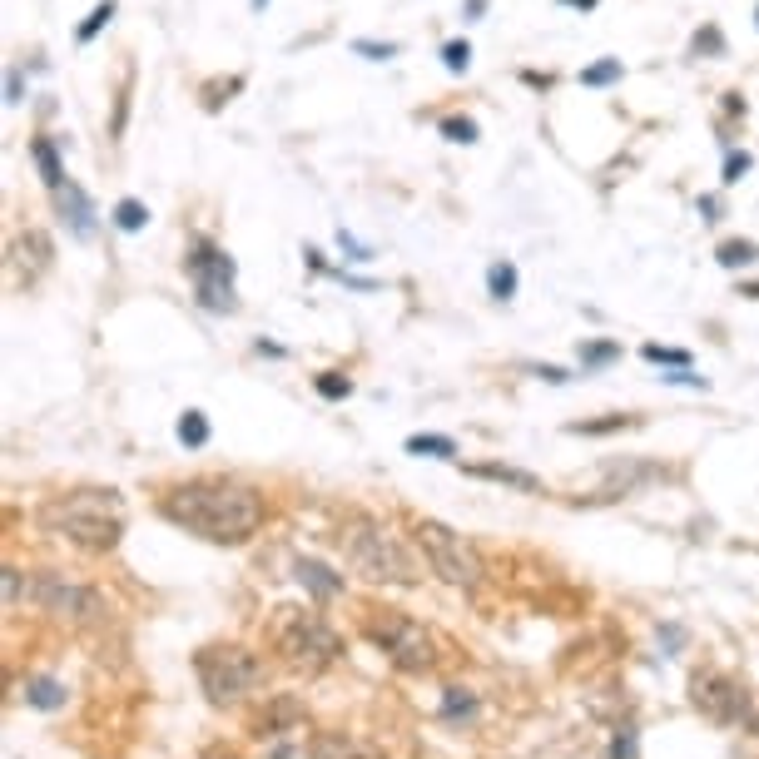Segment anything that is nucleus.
<instances>
[{
  "label": "nucleus",
  "instance_id": "30",
  "mask_svg": "<svg viewBox=\"0 0 759 759\" xmlns=\"http://www.w3.org/2000/svg\"><path fill=\"white\" fill-rule=\"evenodd\" d=\"M318 392H323L328 402H343V397L353 392V382L343 378V373H318Z\"/></svg>",
  "mask_w": 759,
  "mask_h": 759
},
{
  "label": "nucleus",
  "instance_id": "7",
  "mask_svg": "<svg viewBox=\"0 0 759 759\" xmlns=\"http://www.w3.org/2000/svg\"><path fill=\"white\" fill-rule=\"evenodd\" d=\"M368 640L378 645L397 670L422 675V670L437 665V640L427 635V626H417L407 611H373L368 616Z\"/></svg>",
  "mask_w": 759,
  "mask_h": 759
},
{
  "label": "nucleus",
  "instance_id": "6",
  "mask_svg": "<svg viewBox=\"0 0 759 759\" xmlns=\"http://www.w3.org/2000/svg\"><path fill=\"white\" fill-rule=\"evenodd\" d=\"M417 546H422L427 566H432L447 586H457V591H477V586H482L487 566H482L477 546H472L467 536H457L452 526H442V521H417Z\"/></svg>",
  "mask_w": 759,
  "mask_h": 759
},
{
  "label": "nucleus",
  "instance_id": "2",
  "mask_svg": "<svg viewBox=\"0 0 759 759\" xmlns=\"http://www.w3.org/2000/svg\"><path fill=\"white\" fill-rule=\"evenodd\" d=\"M40 526L85 551H115L125 536V502L115 487H75V492L45 502Z\"/></svg>",
  "mask_w": 759,
  "mask_h": 759
},
{
  "label": "nucleus",
  "instance_id": "34",
  "mask_svg": "<svg viewBox=\"0 0 759 759\" xmlns=\"http://www.w3.org/2000/svg\"><path fill=\"white\" fill-rule=\"evenodd\" d=\"M665 382H675V387H710V378H700V373H690V368H675V373H665Z\"/></svg>",
  "mask_w": 759,
  "mask_h": 759
},
{
  "label": "nucleus",
  "instance_id": "13",
  "mask_svg": "<svg viewBox=\"0 0 759 759\" xmlns=\"http://www.w3.org/2000/svg\"><path fill=\"white\" fill-rule=\"evenodd\" d=\"M55 199H60L65 219L75 224V234H80V239H90V234H95V209H90L85 189H80V184H65V189H55Z\"/></svg>",
  "mask_w": 759,
  "mask_h": 759
},
{
  "label": "nucleus",
  "instance_id": "22",
  "mask_svg": "<svg viewBox=\"0 0 759 759\" xmlns=\"http://www.w3.org/2000/svg\"><path fill=\"white\" fill-rule=\"evenodd\" d=\"M115 224H120L125 234H139V229L149 224V209H144L139 199H120V204H115Z\"/></svg>",
  "mask_w": 759,
  "mask_h": 759
},
{
  "label": "nucleus",
  "instance_id": "21",
  "mask_svg": "<svg viewBox=\"0 0 759 759\" xmlns=\"http://www.w3.org/2000/svg\"><path fill=\"white\" fill-rule=\"evenodd\" d=\"M179 442L184 447H204L209 442V417L204 412H184L179 417Z\"/></svg>",
  "mask_w": 759,
  "mask_h": 759
},
{
  "label": "nucleus",
  "instance_id": "17",
  "mask_svg": "<svg viewBox=\"0 0 759 759\" xmlns=\"http://www.w3.org/2000/svg\"><path fill=\"white\" fill-rule=\"evenodd\" d=\"M407 452L412 457H457V442L437 437V432H417V437H407Z\"/></svg>",
  "mask_w": 759,
  "mask_h": 759
},
{
  "label": "nucleus",
  "instance_id": "31",
  "mask_svg": "<svg viewBox=\"0 0 759 759\" xmlns=\"http://www.w3.org/2000/svg\"><path fill=\"white\" fill-rule=\"evenodd\" d=\"M740 174H750V154L730 149V154H725V184H740Z\"/></svg>",
  "mask_w": 759,
  "mask_h": 759
},
{
  "label": "nucleus",
  "instance_id": "20",
  "mask_svg": "<svg viewBox=\"0 0 759 759\" xmlns=\"http://www.w3.org/2000/svg\"><path fill=\"white\" fill-rule=\"evenodd\" d=\"M110 20H115V0H100V5L90 10V20H85V25L75 30V40H80V45H90V40H95V35H100V30L110 25Z\"/></svg>",
  "mask_w": 759,
  "mask_h": 759
},
{
  "label": "nucleus",
  "instance_id": "39",
  "mask_svg": "<svg viewBox=\"0 0 759 759\" xmlns=\"http://www.w3.org/2000/svg\"><path fill=\"white\" fill-rule=\"evenodd\" d=\"M536 378H546V382H571V378H566V368H536Z\"/></svg>",
  "mask_w": 759,
  "mask_h": 759
},
{
  "label": "nucleus",
  "instance_id": "3",
  "mask_svg": "<svg viewBox=\"0 0 759 759\" xmlns=\"http://www.w3.org/2000/svg\"><path fill=\"white\" fill-rule=\"evenodd\" d=\"M343 551H348V561H353V571H363L368 581H387V586H417V566H412V556L402 551V541L373 521V516H348V526H343Z\"/></svg>",
  "mask_w": 759,
  "mask_h": 759
},
{
  "label": "nucleus",
  "instance_id": "1",
  "mask_svg": "<svg viewBox=\"0 0 759 759\" xmlns=\"http://www.w3.org/2000/svg\"><path fill=\"white\" fill-rule=\"evenodd\" d=\"M159 511L199 536V541H214V546H244L249 536H258L268 506L263 497L244 487V482H229V477H194V482H174L164 487L159 497Z\"/></svg>",
  "mask_w": 759,
  "mask_h": 759
},
{
  "label": "nucleus",
  "instance_id": "36",
  "mask_svg": "<svg viewBox=\"0 0 759 759\" xmlns=\"http://www.w3.org/2000/svg\"><path fill=\"white\" fill-rule=\"evenodd\" d=\"M338 244H343V253H353V263H363V258H368V249H363L348 229H338Z\"/></svg>",
  "mask_w": 759,
  "mask_h": 759
},
{
  "label": "nucleus",
  "instance_id": "5",
  "mask_svg": "<svg viewBox=\"0 0 759 759\" xmlns=\"http://www.w3.org/2000/svg\"><path fill=\"white\" fill-rule=\"evenodd\" d=\"M194 670H199V685L214 705H234L263 685V660L249 645H204L194 655Z\"/></svg>",
  "mask_w": 759,
  "mask_h": 759
},
{
  "label": "nucleus",
  "instance_id": "29",
  "mask_svg": "<svg viewBox=\"0 0 759 759\" xmlns=\"http://www.w3.org/2000/svg\"><path fill=\"white\" fill-rule=\"evenodd\" d=\"M442 134H447L452 144H477V125L462 120V115H447V120H442Z\"/></svg>",
  "mask_w": 759,
  "mask_h": 759
},
{
  "label": "nucleus",
  "instance_id": "16",
  "mask_svg": "<svg viewBox=\"0 0 759 759\" xmlns=\"http://www.w3.org/2000/svg\"><path fill=\"white\" fill-rule=\"evenodd\" d=\"M25 700H30L35 710H60V705H65V685L50 680V675H35V680L25 685Z\"/></svg>",
  "mask_w": 759,
  "mask_h": 759
},
{
  "label": "nucleus",
  "instance_id": "15",
  "mask_svg": "<svg viewBox=\"0 0 759 759\" xmlns=\"http://www.w3.org/2000/svg\"><path fill=\"white\" fill-rule=\"evenodd\" d=\"M313 759H373V750H363L353 735H318Z\"/></svg>",
  "mask_w": 759,
  "mask_h": 759
},
{
  "label": "nucleus",
  "instance_id": "41",
  "mask_svg": "<svg viewBox=\"0 0 759 759\" xmlns=\"http://www.w3.org/2000/svg\"><path fill=\"white\" fill-rule=\"evenodd\" d=\"M263 5H268V0H253V10H263Z\"/></svg>",
  "mask_w": 759,
  "mask_h": 759
},
{
  "label": "nucleus",
  "instance_id": "24",
  "mask_svg": "<svg viewBox=\"0 0 759 759\" xmlns=\"http://www.w3.org/2000/svg\"><path fill=\"white\" fill-rule=\"evenodd\" d=\"M616 358H621V343H581L586 373H591V368H606V363H616Z\"/></svg>",
  "mask_w": 759,
  "mask_h": 759
},
{
  "label": "nucleus",
  "instance_id": "11",
  "mask_svg": "<svg viewBox=\"0 0 759 759\" xmlns=\"http://www.w3.org/2000/svg\"><path fill=\"white\" fill-rule=\"evenodd\" d=\"M293 576H298V581L308 586V596H318V601H333V596L348 591V581H343L333 566L313 561V556H298V561H293Z\"/></svg>",
  "mask_w": 759,
  "mask_h": 759
},
{
  "label": "nucleus",
  "instance_id": "26",
  "mask_svg": "<svg viewBox=\"0 0 759 759\" xmlns=\"http://www.w3.org/2000/svg\"><path fill=\"white\" fill-rule=\"evenodd\" d=\"M640 417H621V412H611V417H601V422H576L571 432H586V437H601V432H621V427H635Z\"/></svg>",
  "mask_w": 759,
  "mask_h": 759
},
{
  "label": "nucleus",
  "instance_id": "35",
  "mask_svg": "<svg viewBox=\"0 0 759 759\" xmlns=\"http://www.w3.org/2000/svg\"><path fill=\"white\" fill-rule=\"evenodd\" d=\"M611 759H635V730H621L616 745H611Z\"/></svg>",
  "mask_w": 759,
  "mask_h": 759
},
{
  "label": "nucleus",
  "instance_id": "8",
  "mask_svg": "<svg viewBox=\"0 0 759 759\" xmlns=\"http://www.w3.org/2000/svg\"><path fill=\"white\" fill-rule=\"evenodd\" d=\"M25 601H30V606H40L45 616L80 621V626H90V621H105V616H110L100 591H90V586H80V581H70V576H60V571H40V576H30V581H25Z\"/></svg>",
  "mask_w": 759,
  "mask_h": 759
},
{
  "label": "nucleus",
  "instance_id": "38",
  "mask_svg": "<svg viewBox=\"0 0 759 759\" xmlns=\"http://www.w3.org/2000/svg\"><path fill=\"white\" fill-rule=\"evenodd\" d=\"M5 95H10V105H20V75L10 70V80H5Z\"/></svg>",
  "mask_w": 759,
  "mask_h": 759
},
{
  "label": "nucleus",
  "instance_id": "23",
  "mask_svg": "<svg viewBox=\"0 0 759 759\" xmlns=\"http://www.w3.org/2000/svg\"><path fill=\"white\" fill-rule=\"evenodd\" d=\"M467 715H477V695H472V690H447L442 720H467Z\"/></svg>",
  "mask_w": 759,
  "mask_h": 759
},
{
  "label": "nucleus",
  "instance_id": "37",
  "mask_svg": "<svg viewBox=\"0 0 759 759\" xmlns=\"http://www.w3.org/2000/svg\"><path fill=\"white\" fill-rule=\"evenodd\" d=\"M700 214H705V224H715L720 219V199H700Z\"/></svg>",
  "mask_w": 759,
  "mask_h": 759
},
{
  "label": "nucleus",
  "instance_id": "32",
  "mask_svg": "<svg viewBox=\"0 0 759 759\" xmlns=\"http://www.w3.org/2000/svg\"><path fill=\"white\" fill-rule=\"evenodd\" d=\"M690 50H695V55H705V50H710V55H720V50H725V40H720V30H700Z\"/></svg>",
  "mask_w": 759,
  "mask_h": 759
},
{
  "label": "nucleus",
  "instance_id": "19",
  "mask_svg": "<svg viewBox=\"0 0 759 759\" xmlns=\"http://www.w3.org/2000/svg\"><path fill=\"white\" fill-rule=\"evenodd\" d=\"M715 258L725 263V268H750L759 258V244H745V239H725L720 249H715Z\"/></svg>",
  "mask_w": 759,
  "mask_h": 759
},
{
  "label": "nucleus",
  "instance_id": "18",
  "mask_svg": "<svg viewBox=\"0 0 759 759\" xmlns=\"http://www.w3.org/2000/svg\"><path fill=\"white\" fill-rule=\"evenodd\" d=\"M487 293H492L497 303H506V298L516 293V263H506V258H497V263L487 268Z\"/></svg>",
  "mask_w": 759,
  "mask_h": 759
},
{
  "label": "nucleus",
  "instance_id": "25",
  "mask_svg": "<svg viewBox=\"0 0 759 759\" xmlns=\"http://www.w3.org/2000/svg\"><path fill=\"white\" fill-rule=\"evenodd\" d=\"M621 75H626V65H621V60H601V65L581 70V85H616Z\"/></svg>",
  "mask_w": 759,
  "mask_h": 759
},
{
  "label": "nucleus",
  "instance_id": "4",
  "mask_svg": "<svg viewBox=\"0 0 759 759\" xmlns=\"http://www.w3.org/2000/svg\"><path fill=\"white\" fill-rule=\"evenodd\" d=\"M278 655L303 675H323L343 660V635L313 611H278Z\"/></svg>",
  "mask_w": 759,
  "mask_h": 759
},
{
  "label": "nucleus",
  "instance_id": "40",
  "mask_svg": "<svg viewBox=\"0 0 759 759\" xmlns=\"http://www.w3.org/2000/svg\"><path fill=\"white\" fill-rule=\"evenodd\" d=\"M561 5H571V10H591L596 0H561Z\"/></svg>",
  "mask_w": 759,
  "mask_h": 759
},
{
  "label": "nucleus",
  "instance_id": "12",
  "mask_svg": "<svg viewBox=\"0 0 759 759\" xmlns=\"http://www.w3.org/2000/svg\"><path fill=\"white\" fill-rule=\"evenodd\" d=\"M472 477H482V482H502V487H516V492H526V497H541L546 487H541V477H531V472H521V467H506V462H477V467H467Z\"/></svg>",
  "mask_w": 759,
  "mask_h": 759
},
{
  "label": "nucleus",
  "instance_id": "33",
  "mask_svg": "<svg viewBox=\"0 0 759 759\" xmlns=\"http://www.w3.org/2000/svg\"><path fill=\"white\" fill-rule=\"evenodd\" d=\"M353 50H358V55H373V60H392V55H397V45H378V40H358Z\"/></svg>",
  "mask_w": 759,
  "mask_h": 759
},
{
  "label": "nucleus",
  "instance_id": "9",
  "mask_svg": "<svg viewBox=\"0 0 759 759\" xmlns=\"http://www.w3.org/2000/svg\"><path fill=\"white\" fill-rule=\"evenodd\" d=\"M690 695H695V710L715 725H755L759 730V715H755V700L740 680L720 675V670H700L690 680Z\"/></svg>",
  "mask_w": 759,
  "mask_h": 759
},
{
  "label": "nucleus",
  "instance_id": "14",
  "mask_svg": "<svg viewBox=\"0 0 759 759\" xmlns=\"http://www.w3.org/2000/svg\"><path fill=\"white\" fill-rule=\"evenodd\" d=\"M30 159H35V169H40V179H45V189L55 194V189H65V164H60V154H55V144L40 134V139H30Z\"/></svg>",
  "mask_w": 759,
  "mask_h": 759
},
{
  "label": "nucleus",
  "instance_id": "42",
  "mask_svg": "<svg viewBox=\"0 0 759 759\" xmlns=\"http://www.w3.org/2000/svg\"><path fill=\"white\" fill-rule=\"evenodd\" d=\"M755 20H759V10H755Z\"/></svg>",
  "mask_w": 759,
  "mask_h": 759
},
{
  "label": "nucleus",
  "instance_id": "27",
  "mask_svg": "<svg viewBox=\"0 0 759 759\" xmlns=\"http://www.w3.org/2000/svg\"><path fill=\"white\" fill-rule=\"evenodd\" d=\"M442 60H447L452 75H462V70L472 65V45H467V40H447V45H442Z\"/></svg>",
  "mask_w": 759,
  "mask_h": 759
},
{
  "label": "nucleus",
  "instance_id": "28",
  "mask_svg": "<svg viewBox=\"0 0 759 759\" xmlns=\"http://www.w3.org/2000/svg\"><path fill=\"white\" fill-rule=\"evenodd\" d=\"M645 358H650V363H665V368H690V353H685V348H660V343H645Z\"/></svg>",
  "mask_w": 759,
  "mask_h": 759
},
{
  "label": "nucleus",
  "instance_id": "10",
  "mask_svg": "<svg viewBox=\"0 0 759 759\" xmlns=\"http://www.w3.org/2000/svg\"><path fill=\"white\" fill-rule=\"evenodd\" d=\"M184 268L194 273L199 303H204L209 313H234V258H229V253L214 249L209 239H194Z\"/></svg>",
  "mask_w": 759,
  "mask_h": 759
}]
</instances>
